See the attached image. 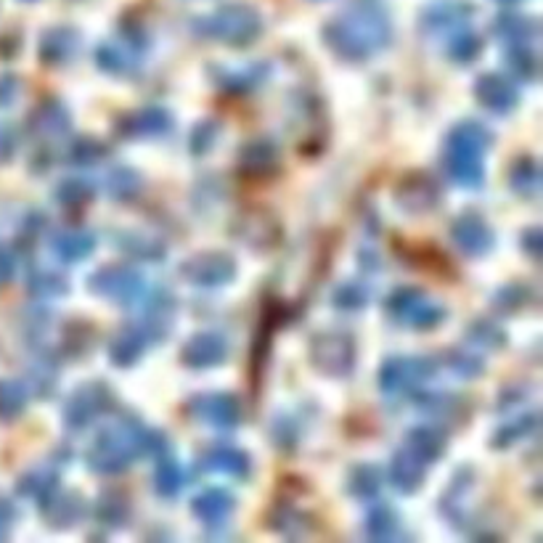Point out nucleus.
I'll list each match as a JSON object with an SVG mask.
<instances>
[{"mask_svg":"<svg viewBox=\"0 0 543 543\" xmlns=\"http://www.w3.org/2000/svg\"><path fill=\"white\" fill-rule=\"evenodd\" d=\"M390 480L400 493H414L424 483V461L416 459L414 453L403 448L393 456V467H390Z\"/></svg>","mask_w":543,"mask_h":543,"instance_id":"nucleus-21","label":"nucleus"},{"mask_svg":"<svg viewBox=\"0 0 543 543\" xmlns=\"http://www.w3.org/2000/svg\"><path fill=\"white\" fill-rule=\"evenodd\" d=\"M445 170H448V175H451L453 181L459 183V186H467V189L480 186L485 178L480 154H472V151L459 149L448 151V157H445Z\"/></svg>","mask_w":543,"mask_h":543,"instance_id":"nucleus-20","label":"nucleus"},{"mask_svg":"<svg viewBox=\"0 0 543 543\" xmlns=\"http://www.w3.org/2000/svg\"><path fill=\"white\" fill-rule=\"evenodd\" d=\"M96 64L104 72H112V75H130L136 69V53H130L128 48L114 46V43H104L96 51Z\"/></svg>","mask_w":543,"mask_h":543,"instance_id":"nucleus-32","label":"nucleus"},{"mask_svg":"<svg viewBox=\"0 0 543 543\" xmlns=\"http://www.w3.org/2000/svg\"><path fill=\"white\" fill-rule=\"evenodd\" d=\"M493 30L506 43H525V40L536 38L538 24L536 19H530L525 14H501L493 24Z\"/></svg>","mask_w":543,"mask_h":543,"instance_id":"nucleus-28","label":"nucleus"},{"mask_svg":"<svg viewBox=\"0 0 543 543\" xmlns=\"http://www.w3.org/2000/svg\"><path fill=\"white\" fill-rule=\"evenodd\" d=\"M443 363H445V369L461 379H472V377H477L480 371H483V361H480V355L467 353V350H448L443 358Z\"/></svg>","mask_w":543,"mask_h":543,"instance_id":"nucleus-46","label":"nucleus"},{"mask_svg":"<svg viewBox=\"0 0 543 543\" xmlns=\"http://www.w3.org/2000/svg\"><path fill=\"white\" fill-rule=\"evenodd\" d=\"M469 342L477 347V350H498V347L506 345V334L504 329L488 318H480L475 324L469 326Z\"/></svg>","mask_w":543,"mask_h":543,"instance_id":"nucleus-39","label":"nucleus"},{"mask_svg":"<svg viewBox=\"0 0 543 543\" xmlns=\"http://www.w3.org/2000/svg\"><path fill=\"white\" fill-rule=\"evenodd\" d=\"M435 366L438 363L432 358H424V355H419V358H390L379 371V387L390 395L406 393V390L422 385L424 379H430L435 374Z\"/></svg>","mask_w":543,"mask_h":543,"instance_id":"nucleus-7","label":"nucleus"},{"mask_svg":"<svg viewBox=\"0 0 543 543\" xmlns=\"http://www.w3.org/2000/svg\"><path fill=\"white\" fill-rule=\"evenodd\" d=\"M332 302L342 310H361L369 302V289L361 287V284H342V287L334 289Z\"/></svg>","mask_w":543,"mask_h":543,"instance_id":"nucleus-52","label":"nucleus"},{"mask_svg":"<svg viewBox=\"0 0 543 543\" xmlns=\"http://www.w3.org/2000/svg\"><path fill=\"white\" fill-rule=\"evenodd\" d=\"M509 67H512V72L520 77V80L533 83L538 77V56L520 43V46L509 51Z\"/></svg>","mask_w":543,"mask_h":543,"instance_id":"nucleus-49","label":"nucleus"},{"mask_svg":"<svg viewBox=\"0 0 543 543\" xmlns=\"http://www.w3.org/2000/svg\"><path fill=\"white\" fill-rule=\"evenodd\" d=\"M122 252H128L136 260H144V263H151V260H162L165 257V247L149 236H138V234H122L117 236Z\"/></svg>","mask_w":543,"mask_h":543,"instance_id":"nucleus-38","label":"nucleus"},{"mask_svg":"<svg viewBox=\"0 0 543 543\" xmlns=\"http://www.w3.org/2000/svg\"><path fill=\"white\" fill-rule=\"evenodd\" d=\"M234 234L252 249H271L279 242L281 231L271 212L247 210L234 220Z\"/></svg>","mask_w":543,"mask_h":543,"instance_id":"nucleus-11","label":"nucleus"},{"mask_svg":"<svg viewBox=\"0 0 543 543\" xmlns=\"http://www.w3.org/2000/svg\"><path fill=\"white\" fill-rule=\"evenodd\" d=\"M475 96L480 104L488 106L491 112L498 114L512 112L514 106H517V99H520L517 85H514L509 77L496 75V72H485V75H480V80L475 83Z\"/></svg>","mask_w":543,"mask_h":543,"instance_id":"nucleus-14","label":"nucleus"},{"mask_svg":"<svg viewBox=\"0 0 543 543\" xmlns=\"http://www.w3.org/2000/svg\"><path fill=\"white\" fill-rule=\"evenodd\" d=\"M91 289L96 295L109 297L114 302H138L146 295L144 276L133 268H122V265H106L101 271L91 276Z\"/></svg>","mask_w":543,"mask_h":543,"instance_id":"nucleus-5","label":"nucleus"},{"mask_svg":"<svg viewBox=\"0 0 543 543\" xmlns=\"http://www.w3.org/2000/svg\"><path fill=\"white\" fill-rule=\"evenodd\" d=\"M443 318H445L443 305H438V302H432V300H427V297H422V300L416 302L414 308H411V313H408L403 324L414 326V329H432V326L443 324Z\"/></svg>","mask_w":543,"mask_h":543,"instance_id":"nucleus-43","label":"nucleus"},{"mask_svg":"<svg viewBox=\"0 0 543 543\" xmlns=\"http://www.w3.org/2000/svg\"><path fill=\"white\" fill-rule=\"evenodd\" d=\"M419 408H424L427 414L448 416L459 408V400L453 398L451 393H422L419 395Z\"/></svg>","mask_w":543,"mask_h":543,"instance_id":"nucleus-54","label":"nucleus"},{"mask_svg":"<svg viewBox=\"0 0 543 543\" xmlns=\"http://www.w3.org/2000/svg\"><path fill=\"white\" fill-rule=\"evenodd\" d=\"M43 512H46V520L53 528H69L77 520H83L85 501L77 493H53L43 504Z\"/></svg>","mask_w":543,"mask_h":543,"instance_id":"nucleus-22","label":"nucleus"},{"mask_svg":"<svg viewBox=\"0 0 543 543\" xmlns=\"http://www.w3.org/2000/svg\"><path fill=\"white\" fill-rule=\"evenodd\" d=\"M265 80V67H249V69H236V72H231V69H226L223 72V88H228V91H236V93H244V91H252V88H257V85Z\"/></svg>","mask_w":543,"mask_h":543,"instance_id":"nucleus-47","label":"nucleus"},{"mask_svg":"<svg viewBox=\"0 0 543 543\" xmlns=\"http://www.w3.org/2000/svg\"><path fill=\"white\" fill-rule=\"evenodd\" d=\"M310 363L321 374L347 377L355 366V342L345 332H321L310 342Z\"/></svg>","mask_w":543,"mask_h":543,"instance_id":"nucleus-4","label":"nucleus"},{"mask_svg":"<svg viewBox=\"0 0 543 543\" xmlns=\"http://www.w3.org/2000/svg\"><path fill=\"white\" fill-rule=\"evenodd\" d=\"M202 467L210 469V472H220V475L244 477L249 475V456L239 448H231V445H218V448H210L204 453Z\"/></svg>","mask_w":543,"mask_h":543,"instance_id":"nucleus-24","label":"nucleus"},{"mask_svg":"<svg viewBox=\"0 0 543 543\" xmlns=\"http://www.w3.org/2000/svg\"><path fill=\"white\" fill-rule=\"evenodd\" d=\"M104 157H109V146L104 144V141H99V138H91V136H83L77 138L75 144H72V149H69V162L72 165H93V162H101Z\"/></svg>","mask_w":543,"mask_h":543,"instance_id":"nucleus-44","label":"nucleus"},{"mask_svg":"<svg viewBox=\"0 0 543 543\" xmlns=\"http://www.w3.org/2000/svg\"><path fill=\"white\" fill-rule=\"evenodd\" d=\"M77 48H80V38L72 27H56V30H48L43 43H40V56L46 64H67V61L75 59Z\"/></svg>","mask_w":543,"mask_h":543,"instance_id":"nucleus-17","label":"nucleus"},{"mask_svg":"<svg viewBox=\"0 0 543 543\" xmlns=\"http://www.w3.org/2000/svg\"><path fill=\"white\" fill-rule=\"evenodd\" d=\"M533 300V289L528 284H509L496 295V308H501L504 313H517L522 310L528 302Z\"/></svg>","mask_w":543,"mask_h":543,"instance_id":"nucleus-48","label":"nucleus"},{"mask_svg":"<svg viewBox=\"0 0 543 543\" xmlns=\"http://www.w3.org/2000/svg\"><path fill=\"white\" fill-rule=\"evenodd\" d=\"M220 133V125L212 120H204L199 122L197 128H194V133H191V151L194 154H204V151H210L212 146H215V138H218Z\"/></svg>","mask_w":543,"mask_h":543,"instance_id":"nucleus-55","label":"nucleus"},{"mask_svg":"<svg viewBox=\"0 0 543 543\" xmlns=\"http://www.w3.org/2000/svg\"><path fill=\"white\" fill-rule=\"evenodd\" d=\"M149 342L151 337L146 334L144 326H128V329L114 334L112 342H109V358H112L114 366H133L144 355Z\"/></svg>","mask_w":543,"mask_h":543,"instance_id":"nucleus-16","label":"nucleus"},{"mask_svg":"<svg viewBox=\"0 0 543 543\" xmlns=\"http://www.w3.org/2000/svg\"><path fill=\"white\" fill-rule=\"evenodd\" d=\"M472 8L464 6V3H445V6L432 8L430 14L424 16V22L432 24V27H453L459 24L461 19H467Z\"/></svg>","mask_w":543,"mask_h":543,"instance_id":"nucleus-51","label":"nucleus"},{"mask_svg":"<svg viewBox=\"0 0 543 543\" xmlns=\"http://www.w3.org/2000/svg\"><path fill=\"white\" fill-rule=\"evenodd\" d=\"M504 3H514V0H504Z\"/></svg>","mask_w":543,"mask_h":543,"instance_id":"nucleus-60","label":"nucleus"},{"mask_svg":"<svg viewBox=\"0 0 543 543\" xmlns=\"http://www.w3.org/2000/svg\"><path fill=\"white\" fill-rule=\"evenodd\" d=\"M202 32L207 38H215L228 46H249L255 43L260 30H263V19L252 6L244 3H231V6L218 8L215 14L207 16L199 22Z\"/></svg>","mask_w":543,"mask_h":543,"instance_id":"nucleus-3","label":"nucleus"},{"mask_svg":"<svg viewBox=\"0 0 543 543\" xmlns=\"http://www.w3.org/2000/svg\"><path fill=\"white\" fill-rule=\"evenodd\" d=\"M27 387L14 379H0V419L11 422L27 408Z\"/></svg>","mask_w":543,"mask_h":543,"instance_id":"nucleus-33","label":"nucleus"},{"mask_svg":"<svg viewBox=\"0 0 543 543\" xmlns=\"http://www.w3.org/2000/svg\"><path fill=\"white\" fill-rule=\"evenodd\" d=\"M390 19L382 8L355 6L324 27L326 46L340 59L363 61L390 43Z\"/></svg>","mask_w":543,"mask_h":543,"instance_id":"nucleus-1","label":"nucleus"},{"mask_svg":"<svg viewBox=\"0 0 543 543\" xmlns=\"http://www.w3.org/2000/svg\"><path fill=\"white\" fill-rule=\"evenodd\" d=\"M130 517V504L128 498L117 491L101 493L99 501H96V520L106 528H120L125 525Z\"/></svg>","mask_w":543,"mask_h":543,"instance_id":"nucleus-29","label":"nucleus"},{"mask_svg":"<svg viewBox=\"0 0 543 543\" xmlns=\"http://www.w3.org/2000/svg\"><path fill=\"white\" fill-rule=\"evenodd\" d=\"M191 509H194V514H197L202 522H207V525H218V522L231 517V512L236 509V498L234 493L223 491V488H210V491H204L202 496L194 498Z\"/></svg>","mask_w":543,"mask_h":543,"instance_id":"nucleus-19","label":"nucleus"},{"mask_svg":"<svg viewBox=\"0 0 543 543\" xmlns=\"http://www.w3.org/2000/svg\"><path fill=\"white\" fill-rule=\"evenodd\" d=\"M144 424L133 416H122L112 427H106L99 440L88 451V467L101 475H117L128 469L136 456L141 453V438H144Z\"/></svg>","mask_w":543,"mask_h":543,"instance_id":"nucleus-2","label":"nucleus"},{"mask_svg":"<svg viewBox=\"0 0 543 543\" xmlns=\"http://www.w3.org/2000/svg\"><path fill=\"white\" fill-rule=\"evenodd\" d=\"M398 528V514H395L390 506H377V509L366 517V533H369L371 538H379V541L398 536Z\"/></svg>","mask_w":543,"mask_h":543,"instance_id":"nucleus-41","label":"nucleus"},{"mask_svg":"<svg viewBox=\"0 0 543 543\" xmlns=\"http://www.w3.org/2000/svg\"><path fill=\"white\" fill-rule=\"evenodd\" d=\"M16 96V80L14 77H0V106L11 104Z\"/></svg>","mask_w":543,"mask_h":543,"instance_id":"nucleus-58","label":"nucleus"},{"mask_svg":"<svg viewBox=\"0 0 543 543\" xmlns=\"http://www.w3.org/2000/svg\"><path fill=\"white\" fill-rule=\"evenodd\" d=\"M422 292L416 287H400L395 289L393 295L387 297V310H390V316L395 318V321H406V316L411 313V308H414L416 302L422 300Z\"/></svg>","mask_w":543,"mask_h":543,"instance_id":"nucleus-50","label":"nucleus"},{"mask_svg":"<svg viewBox=\"0 0 543 543\" xmlns=\"http://www.w3.org/2000/svg\"><path fill=\"white\" fill-rule=\"evenodd\" d=\"M483 51V38L472 30H461L453 35L451 46H448V53H451L453 61H459V64H469V61H475Z\"/></svg>","mask_w":543,"mask_h":543,"instance_id":"nucleus-45","label":"nucleus"},{"mask_svg":"<svg viewBox=\"0 0 543 543\" xmlns=\"http://www.w3.org/2000/svg\"><path fill=\"white\" fill-rule=\"evenodd\" d=\"M395 202L400 204V210L411 212V215H424V212L435 210L440 202L438 181L427 173L406 175L395 189Z\"/></svg>","mask_w":543,"mask_h":543,"instance_id":"nucleus-9","label":"nucleus"},{"mask_svg":"<svg viewBox=\"0 0 543 543\" xmlns=\"http://www.w3.org/2000/svg\"><path fill=\"white\" fill-rule=\"evenodd\" d=\"M14 276V255L8 249H0V284Z\"/></svg>","mask_w":543,"mask_h":543,"instance_id":"nucleus-57","label":"nucleus"},{"mask_svg":"<svg viewBox=\"0 0 543 543\" xmlns=\"http://www.w3.org/2000/svg\"><path fill=\"white\" fill-rule=\"evenodd\" d=\"M536 430H538L536 411H533V414H522V416H517L514 422L504 424L501 430H496V440H493V445H501V448H506V445L517 443V440H525Z\"/></svg>","mask_w":543,"mask_h":543,"instance_id":"nucleus-40","label":"nucleus"},{"mask_svg":"<svg viewBox=\"0 0 543 543\" xmlns=\"http://www.w3.org/2000/svg\"><path fill=\"white\" fill-rule=\"evenodd\" d=\"M308 528V517L295 509V506H279L276 512H273V528L281 530V533H287V536H297L295 528Z\"/></svg>","mask_w":543,"mask_h":543,"instance_id":"nucleus-53","label":"nucleus"},{"mask_svg":"<svg viewBox=\"0 0 543 543\" xmlns=\"http://www.w3.org/2000/svg\"><path fill=\"white\" fill-rule=\"evenodd\" d=\"M154 485H157L159 496H178L183 491V485H186V469L178 461L162 459L157 467V475H154Z\"/></svg>","mask_w":543,"mask_h":543,"instance_id":"nucleus-35","label":"nucleus"},{"mask_svg":"<svg viewBox=\"0 0 543 543\" xmlns=\"http://www.w3.org/2000/svg\"><path fill=\"white\" fill-rule=\"evenodd\" d=\"M14 151H16L14 130L8 128V125H0V162L11 159V154H14Z\"/></svg>","mask_w":543,"mask_h":543,"instance_id":"nucleus-56","label":"nucleus"},{"mask_svg":"<svg viewBox=\"0 0 543 543\" xmlns=\"http://www.w3.org/2000/svg\"><path fill=\"white\" fill-rule=\"evenodd\" d=\"M228 358V342L215 332L194 334L181 350V361L189 369H212Z\"/></svg>","mask_w":543,"mask_h":543,"instance_id":"nucleus-13","label":"nucleus"},{"mask_svg":"<svg viewBox=\"0 0 543 543\" xmlns=\"http://www.w3.org/2000/svg\"><path fill=\"white\" fill-rule=\"evenodd\" d=\"M493 133L485 128L483 122L464 120L459 122L456 128L451 130V138H448V146L459 151H472V154H480L483 157L485 149H491Z\"/></svg>","mask_w":543,"mask_h":543,"instance_id":"nucleus-25","label":"nucleus"},{"mask_svg":"<svg viewBox=\"0 0 543 543\" xmlns=\"http://www.w3.org/2000/svg\"><path fill=\"white\" fill-rule=\"evenodd\" d=\"M382 488V475H379L377 467H371V464H361V467H355L350 472V480H347V491L353 493L355 498H361V501H369L374 498Z\"/></svg>","mask_w":543,"mask_h":543,"instance_id":"nucleus-36","label":"nucleus"},{"mask_svg":"<svg viewBox=\"0 0 543 543\" xmlns=\"http://www.w3.org/2000/svg\"><path fill=\"white\" fill-rule=\"evenodd\" d=\"M509 178H512L514 191L522 194V197H536L538 189H541V170H538L536 159H517Z\"/></svg>","mask_w":543,"mask_h":543,"instance_id":"nucleus-34","label":"nucleus"},{"mask_svg":"<svg viewBox=\"0 0 543 543\" xmlns=\"http://www.w3.org/2000/svg\"><path fill=\"white\" fill-rule=\"evenodd\" d=\"M106 189L112 194V199H120V202H130L133 197H138L141 191V175L130 167H117L112 170V175L106 178Z\"/></svg>","mask_w":543,"mask_h":543,"instance_id":"nucleus-37","label":"nucleus"},{"mask_svg":"<svg viewBox=\"0 0 543 543\" xmlns=\"http://www.w3.org/2000/svg\"><path fill=\"white\" fill-rule=\"evenodd\" d=\"M112 408V390L104 382H88V385L77 387L72 398L64 406V419L72 430H83L93 419L104 416Z\"/></svg>","mask_w":543,"mask_h":543,"instance_id":"nucleus-6","label":"nucleus"},{"mask_svg":"<svg viewBox=\"0 0 543 543\" xmlns=\"http://www.w3.org/2000/svg\"><path fill=\"white\" fill-rule=\"evenodd\" d=\"M408 451L414 453L416 459H422L424 464L430 461H438L445 453V438L443 432H438L435 427H416V430L408 432Z\"/></svg>","mask_w":543,"mask_h":543,"instance_id":"nucleus-27","label":"nucleus"},{"mask_svg":"<svg viewBox=\"0 0 543 543\" xmlns=\"http://www.w3.org/2000/svg\"><path fill=\"white\" fill-rule=\"evenodd\" d=\"M451 239L464 255L472 257L485 255V252H491L493 247L491 226L485 223V218L475 215V212H464V215L453 220Z\"/></svg>","mask_w":543,"mask_h":543,"instance_id":"nucleus-12","label":"nucleus"},{"mask_svg":"<svg viewBox=\"0 0 543 543\" xmlns=\"http://www.w3.org/2000/svg\"><path fill=\"white\" fill-rule=\"evenodd\" d=\"M56 488H59V477L48 472V469H35L30 475H24L22 483H19V493L24 498L38 501V504H46L48 498L56 493Z\"/></svg>","mask_w":543,"mask_h":543,"instance_id":"nucleus-30","label":"nucleus"},{"mask_svg":"<svg viewBox=\"0 0 543 543\" xmlns=\"http://www.w3.org/2000/svg\"><path fill=\"white\" fill-rule=\"evenodd\" d=\"M522 244L528 249L530 255H538L541 252V231L538 228H530L528 234H522Z\"/></svg>","mask_w":543,"mask_h":543,"instance_id":"nucleus-59","label":"nucleus"},{"mask_svg":"<svg viewBox=\"0 0 543 543\" xmlns=\"http://www.w3.org/2000/svg\"><path fill=\"white\" fill-rule=\"evenodd\" d=\"M173 128V117L165 109H159V106H146L141 112L128 114L125 120L117 125L122 136L128 138H138V136H162L167 130Z\"/></svg>","mask_w":543,"mask_h":543,"instance_id":"nucleus-15","label":"nucleus"},{"mask_svg":"<svg viewBox=\"0 0 543 543\" xmlns=\"http://www.w3.org/2000/svg\"><path fill=\"white\" fill-rule=\"evenodd\" d=\"M191 416H197L199 422H207L220 430H231L242 419V406L234 395L228 393H210V395H197L189 403Z\"/></svg>","mask_w":543,"mask_h":543,"instance_id":"nucleus-10","label":"nucleus"},{"mask_svg":"<svg viewBox=\"0 0 543 543\" xmlns=\"http://www.w3.org/2000/svg\"><path fill=\"white\" fill-rule=\"evenodd\" d=\"M69 128V112L56 99H48L32 112V130L40 136H61Z\"/></svg>","mask_w":543,"mask_h":543,"instance_id":"nucleus-26","label":"nucleus"},{"mask_svg":"<svg viewBox=\"0 0 543 543\" xmlns=\"http://www.w3.org/2000/svg\"><path fill=\"white\" fill-rule=\"evenodd\" d=\"M93 247H96V236L85 228H72V231H61L53 236V252L64 263H80L91 255Z\"/></svg>","mask_w":543,"mask_h":543,"instance_id":"nucleus-23","label":"nucleus"},{"mask_svg":"<svg viewBox=\"0 0 543 543\" xmlns=\"http://www.w3.org/2000/svg\"><path fill=\"white\" fill-rule=\"evenodd\" d=\"M91 197V181H83V178H67V181H61L59 186L53 189V199L64 204V207H80V204H85Z\"/></svg>","mask_w":543,"mask_h":543,"instance_id":"nucleus-42","label":"nucleus"},{"mask_svg":"<svg viewBox=\"0 0 543 543\" xmlns=\"http://www.w3.org/2000/svg\"><path fill=\"white\" fill-rule=\"evenodd\" d=\"M242 170L247 175H268L279 165V149L271 138H255L239 154Z\"/></svg>","mask_w":543,"mask_h":543,"instance_id":"nucleus-18","label":"nucleus"},{"mask_svg":"<svg viewBox=\"0 0 543 543\" xmlns=\"http://www.w3.org/2000/svg\"><path fill=\"white\" fill-rule=\"evenodd\" d=\"M27 287H30L32 295L38 297H61L67 295L69 281L64 273L51 271V268H35L27 279Z\"/></svg>","mask_w":543,"mask_h":543,"instance_id":"nucleus-31","label":"nucleus"},{"mask_svg":"<svg viewBox=\"0 0 543 543\" xmlns=\"http://www.w3.org/2000/svg\"><path fill=\"white\" fill-rule=\"evenodd\" d=\"M181 273L197 287H223L236 276V260L226 252H199L181 265Z\"/></svg>","mask_w":543,"mask_h":543,"instance_id":"nucleus-8","label":"nucleus"}]
</instances>
